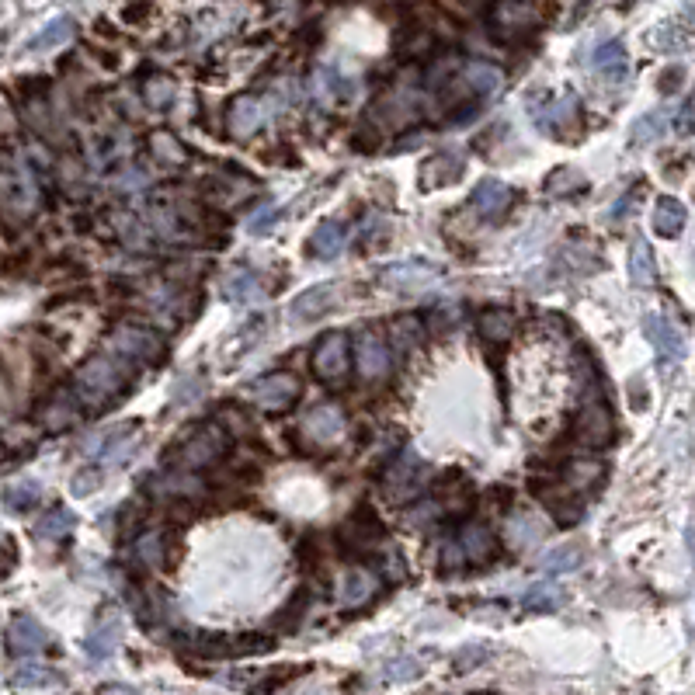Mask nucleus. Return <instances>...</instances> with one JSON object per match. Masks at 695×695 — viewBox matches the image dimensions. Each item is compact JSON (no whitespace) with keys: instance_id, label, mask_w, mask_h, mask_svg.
Wrapping results in <instances>:
<instances>
[{"instance_id":"obj_49","label":"nucleus","mask_w":695,"mask_h":695,"mask_svg":"<svg viewBox=\"0 0 695 695\" xmlns=\"http://www.w3.org/2000/svg\"><path fill=\"white\" fill-rule=\"evenodd\" d=\"M682 80H685V67H668L657 77V87H661V94H671V91H678Z\"/></svg>"},{"instance_id":"obj_24","label":"nucleus","mask_w":695,"mask_h":695,"mask_svg":"<svg viewBox=\"0 0 695 695\" xmlns=\"http://www.w3.org/2000/svg\"><path fill=\"white\" fill-rule=\"evenodd\" d=\"M223 296L230 299V303H258V299L265 296V289H261V278L258 275L247 272V268H237V272L226 275Z\"/></svg>"},{"instance_id":"obj_48","label":"nucleus","mask_w":695,"mask_h":695,"mask_svg":"<svg viewBox=\"0 0 695 695\" xmlns=\"http://www.w3.org/2000/svg\"><path fill=\"white\" fill-rule=\"evenodd\" d=\"M275 206H272V202H265V206H261L258 212H254V216L251 219H247V230H251V233H261V230H268V223H272V219H275Z\"/></svg>"},{"instance_id":"obj_27","label":"nucleus","mask_w":695,"mask_h":695,"mask_svg":"<svg viewBox=\"0 0 695 695\" xmlns=\"http://www.w3.org/2000/svg\"><path fill=\"white\" fill-rule=\"evenodd\" d=\"M77 32V25H73V18H53L49 21L46 28H42L39 35H32V39L25 42V49L28 53H49V49H56V46H63V42L70 39V35Z\"/></svg>"},{"instance_id":"obj_18","label":"nucleus","mask_w":695,"mask_h":695,"mask_svg":"<svg viewBox=\"0 0 695 695\" xmlns=\"http://www.w3.org/2000/svg\"><path fill=\"white\" fill-rule=\"evenodd\" d=\"M345 244H348V226L327 219V223H320L317 230H313L310 254H313V258H320V261H331V258H338V254L345 251Z\"/></svg>"},{"instance_id":"obj_32","label":"nucleus","mask_w":695,"mask_h":695,"mask_svg":"<svg viewBox=\"0 0 695 695\" xmlns=\"http://www.w3.org/2000/svg\"><path fill=\"white\" fill-rule=\"evenodd\" d=\"M351 94H355V84H351L348 77H341L338 70L324 67L317 73V98L324 101H334V105H341V101H348Z\"/></svg>"},{"instance_id":"obj_43","label":"nucleus","mask_w":695,"mask_h":695,"mask_svg":"<svg viewBox=\"0 0 695 695\" xmlns=\"http://www.w3.org/2000/svg\"><path fill=\"white\" fill-rule=\"evenodd\" d=\"M456 320H459V306H435V310L428 313V324L424 327H428L431 334H442L445 327H452Z\"/></svg>"},{"instance_id":"obj_41","label":"nucleus","mask_w":695,"mask_h":695,"mask_svg":"<svg viewBox=\"0 0 695 695\" xmlns=\"http://www.w3.org/2000/svg\"><path fill=\"white\" fill-rule=\"evenodd\" d=\"M556 605H560V588H553V584H532L529 595H525V609L550 612Z\"/></svg>"},{"instance_id":"obj_40","label":"nucleus","mask_w":695,"mask_h":695,"mask_svg":"<svg viewBox=\"0 0 695 695\" xmlns=\"http://www.w3.org/2000/svg\"><path fill=\"white\" fill-rule=\"evenodd\" d=\"M150 150L157 153L160 160H167V164H185L188 160V150L185 146L178 143L174 136H167V133H157L150 139Z\"/></svg>"},{"instance_id":"obj_25","label":"nucleus","mask_w":695,"mask_h":695,"mask_svg":"<svg viewBox=\"0 0 695 695\" xmlns=\"http://www.w3.org/2000/svg\"><path fill=\"white\" fill-rule=\"evenodd\" d=\"M463 80L470 84V91L477 94V98H494L497 94V87H501V70L497 67H490V63H480V60H473V63H463Z\"/></svg>"},{"instance_id":"obj_16","label":"nucleus","mask_w":695,"mask_h":695,"mask_svg":"<svg viewBox=\"0 0 695 695\" xmlns=\"http://www.w3.org/2000/svg\"><path fill=\"white\" fill-rule=\"evenodd\" d=\"M119 640H122V619L105 612V616L94 623L91 636H87V657H91V661H105V657H112V650L119 647Z\"/></svg>"},{"instance_id":"obj_36","label":"nucleus","mask_w":695,"mask_h":695,"mask_svg":"<svg viewBox=\"0 0 695 695\" xmlns=\"http://www.w3.org/2000/svg\"><path fill=\"white\" fill-rule=\"evenodd\" d=\"M174 91H178V84H174V77H167V73H153V77H146V105L153 108H167L174 101Z\"/></svg>"},{"instance_id":"obj_2","label":"nucleus","mask_w":695,"mask_h":695,"mask_svg":"<svg viewBox=\"0 0 695 695\" xmlns=\"http://www.w3.org/2000/svg\"><path fill=\"white\" fill-rule=\"evenodd\" d=\"M424 487H428V466L421 463V456L414 449L393 456V463L383 473V494L393 504H411L424 494Z\"/></svg>"},{"instance_id":"obj_17","label":"nucleus","mask_w":695,"mask_h":695,"mask_svg":"<svg viewBox=\"0 0 695 695\" xmlns=\"http://www.w3.org/2000/svg\"><path fill=\"white\" fill-rule=\"evenodd\" d=\"M508 206H511V188L504 185V181L484 178L477 188H473V209H477L480 216L497 219V216H504V212H508Z\"/></svg>"},{"instance_id":"obj_4","label":"nucleus","mask_w":695,"mask_h":695,"mask_svg":"<svg viewBox=\"0 0 695 695\" xmlns=\"http://www.w3.org/2000/svg\"><path fill=\"white\" fill-rule=\"evenodd\" d=\"M247 400L261 407V411H285V407L296 404L299 397V379L292 372H268V376H258L254 383L244 386Z\"/></svg>"},{"instance_id":"obj_8","label":"nucleus","mask_w":695,"mask_h":695,"mask_svg":"<svg viewBox=\"0 0 695 695\" xmlns=\"http://www.w3.org/2000/svg\"><path fill=\"white\" fill-rule=\"evenodd\" d=\"M351 369V348L345 334H324L313 348V372L324 383H341Z\"/></svg>"},{"instance_id":"obj_5","label":"nucleus","mask_w":695,"mask_h":695,"mask_svg":"<svg viewBox=\"0 0 695 695\" xmlns=\"http://www.w3.org/2000/svg\"><path fill=\"white\" fill-rule=\"evenodd\" d=\"M581 119V101H577L574 91L560 94V98H539L532 101V122H536L543 133L553 136H567L570 129Z\"/></svg>"},{"instance_id":"obj_33","label":"nucleus","mask_w":695,"mask_h":695,"mask_svg":"<svg viewBox=\"0 0 695 695\" xmlns=\"http://www.w3.org/2000/svg\"><path fill=\"white\" fill-rule=\"evenodd\" d=\"M581 543H563V546H556V550H550L539 560V567L546 570V574H570V570H577L581 567Z\"/></svg>"},{"instance_id":"obj_21","label":"nucleus","mask_w":695,"mask_h":695,"mask_svg":"<svg viewBox=\"0 0 695 695\" xmlns=\"http://www.w3.org/2000/svg\"><path fill=\"white\" fill-rule=\"evenodd\" d=\"M265 122V108L254 94H240L230 105V133L233 136H251L258 133V126Z\"/></svg>"},{"instance_id":"obj_34","label":"nucleus","mask_w":695,"mask_h":695,"mask_svg":"<svg viewBox=\"0 0 695 695\" xmlns=\"http://www.w3.org/2000/svg\"><path fill=\"white\" fill-rule=\"evenodd\" d=\"M39 497H42V487L35 484V480H21V484L4 487V504H7V511H14V515L32 511L35 504H39Z\"/></svg>"},{"instance_id":"obj_15","label":"nucleus","mask_w":695,"mask_h":695,"mask_svg":"<svg viewBox=\"0 0 695 695\" xmlns=\"http://www.w3.org/2000/svg\"><path fill=\"white\" fill-rule=\"evenodd\" d=\"M355 358H358V372L365 379H383L390 372V351H386L383 338L372 331H365L355 345Z\"/></svg>"},{"instance_id":"obj_22","label":"nucleus","mask_w":695,"mask_h":695,"mask_svg":"<svg viewBox=\"0 0 695 695\" xmlns=\"http://www.w3.org/2000/svg\"><path fill=\"white\" fill-rule=\"evenodd\" d=\"M456 543L463 546L466 560H473V563H487L490 556L497 553V539H494V532H487L484 525H477V522L463 525V532H459Z\"/></svg>"},{"instance_id":"obj_11","label":"nucleus","mask_w":695,"mask_h":695,"mask_svg":"<svg viewBox=\"0 0 695 695\" xmlns=\"http://www.w3.org/2000/svg\"><path fill=\"white\" fill-rule=\"evenodd\" d=\"M438 265H428V261H397L383 272V282L390 289H400V292H417V289H428V285L438 282Z\"/></svg>"},{"instance_id":"obj_46","label":"nucleus","mask_w":695,"mask_h":695,"mask_svg":"<svg viewBox=\"0 0 695 695\" xmlns=\"http://www.w3.org/2000/svg\"><path fill=\"white\" fill-rule=\"evenodd\" d=\"M101 487V473L98 470H80L77 473V480H73V494H91V490H98Z\"/></svg>"},{"instance_id":"obj_30","label":"nucleus","mask_w":695,"mask_h":695,"mask_svg":"<svg viewBox=\"0 0 695 695\" xmlns=\"http://www.w3.org/2000/svg\"><path fill=\"white\" fill-rule=\"evenodd\" d=\"M73 525H77V515L70 508H63V504H56L35 522V539H63Z\"/></svg>"},{"instance_id":"obj_7","label":"nucleus","mask_w":695,"mask_h":695,"mask_svg":"<svg viewBox=\"0 0 695 695\" xmlns=\"http://www.w3.org/2000/svg\"><path fill=\"white\" fill-rule=\"evenodd\" d=\"M115 355L119 358H129V362H139V365H153L164 358V338L150 327H136V324H126L115 331Z\"/></svg>"},{"instance_id":"obj_14","label":"nucleus","mask_w":695,"mask_h":695,"mask_svg":"<svg viewBox=\"0 0 695 695\" xmlns=\"http://www.w3.org/2000/svg\"><path fill=\"white\" fill-rule=\"evenodd\" d=\"M379 591V574H372L369 567H351L345 577H341V605L345 609H362L376 598Z\"/></svg>"},{"instance_id":"obj_29","label":"nucleus","mask_w":695,"mask_h":695,"mask_svg":"<svg viewBox=\"0 0 695 695\" xmlns=\"http://www.w3.org/2000/svg\"><path fill=\"white\" fill-rule=\"evenodd\" d=\"M629 278H633V285L657 282V261L647 240H633V251H629Z\"/></svg>"},{"instance_id":"obj_1","label":"nucleus","mask_w":695,"mask_h":695,"mask_svg":"<svg viewBox=\"0 0 695 695\" xmlns=\"http://www.w3.org/2000/svg\"><path fill=\"white\" fill-rule=\"evenodd\" d=\"M122 390H126V372H122L119 362H115V358H108V355L91 358V362L77 372V393L91 407L112 404Z\"/></svg>"},{"instance_id":"obj_28","label":"nucleus","mask_w":695,"mask_h":695,"mask_svg":"<svg viewBox=\"0 0 695 695\" xmlns=\"http://www.w3.org/2000/svg\"><path fill=\"white\" fill-rule=\"evenodd\" d=\"M477 331H480V338L490 341V345H501V341H508L511 331H515V320H511V313L501 310V306H490V310H484L477 317Z\"/></svg>"},{"instance_id":"obj_9","label":"nucleus","mask_w":695,"mask_h":695,"mask_svg":"<svg viewBox=\"0 0 695 695\" xmlns=\"http://www.w3.org/2000/svg\"><path fill=\"white\" fill-rule=\"evenodd\" d=\"M338 303H341V285L338 282H317L292 299L289 317H292V324H310V320L327 317Z\"/></svg>"},{"instance_id":"obj_44","label":"nucleus","mask_w":695,"mask_h":695,"mask_svg":"<svg viewBox=\"0 0 695 695\" xmlns=\"http://www.w3.org/2000/svg\"><path fill=\"white\" fill-rule=\"evenodd\" d=\"M14 567H18V546H14V539H0V581L11 577Z\"/></svg>"},{"instance_id":"obj_26","label":"nucleus","mask_w":695,"mask_h":695,"mask_svg":"<svg viewBox=\"0 0 695 695\" xmlns=\"http://www.w3.org/2000/svg\"><path fill=\"white\" fill-rule=\"evenodd\" d=\"M685 219H689V212H685V206L678 199H671V195L657 199V206H654V230L661 233V237H678V233L685 230Z\"/></svg>"},{"instance_id":"obj_10","label":"nucleus","mask_w":695,"mask_h":695,"mask_svg":"<svg viewBox=\"0 0 695 695\" xmlns=\"http://www.w3.org/2000/svg\"><path fill=\"white\" fill-rule=\"evenodd\" d=\"M383 536H386L383 522H379L376 511H372L369 504L355 508V511L348 515V522L341 525V543H345L348 550H355V553L376 550V546L383 543Z\"/></svg>"},{"instance_id":"obj_19","label":"nucleus","mask_w":695,"mask_h":695,"mask_svg":"<svg viewBox=\"0 0 695 695\" xmlns=\"http://www.w3.org/2000/svg\"><path fill=\"white\" fill-rule=\"evenodd\" d=\"M591 67H595L598 73H602L605 80H612V84H619V80L626 77L629 70V56H626V46L619 39H609L602 42V46L591 53Z\"/></svg>"},{"instance_id":"obj_3","label":"nucleus","mask_w":695,"mask_h":695,"mask_svg":"<svg viewBox=\"0 0 695 695\" xmlns=\"http://www.w3.org/2000/svg\"><path fill=\"white\" fill-rule=\"evenodd\" d=\"M226 449H230V435L223 431V424L209 421L178 449V463L188 470H209L212 463L226 456Z\"/></svg>"},{"instance_id":"obj_6","label":"nucleus","mask_w":695,"mask_h":695,"mask_svg":"<svg viewBox=\"0 0 695 695\" xmlns=\"http://www.w3.org/2000/svg\"><path fill=\"white\" fill-rule=\"evenodd\" d=\"M570 438H574L581 449H605V445L616 438V421H612V411L602 404V400H591V404L577 414L574 428H570Z\"/></svg>"},{"instance_id":"obj_37","label":"nucleus","mask_w":695,"mask_h":695,"mask_svg":"<svg viewBox=\"0 0 695 695\" xmlns=\"http://www.w3.org/2000/svg\"><path fill=\"white\" fill-rule=\"evenodd\" d=\"M136 560L143 563V567H160V563H164V532H157V529L143 532V536L136 539Z\"/></svg>"},{"instance_id":"obj_13","label":"nucleus","mask_w":695,"mask_h":695,"mask_svg":"<svg viewBox=\"0 0 695 695\" xmlns=\"http://www.w3.org/2000/svg\"><path fill=\"white\" fill-rule=\"evenodd\" d=\"M643 334L650 338V345L657 348V355L664 358H682L685 355V334L682 327H675L661 313H647L643 317Z\"/></svg>"},{"instance_id":"obj_12","label":"nucleus","mask_w":695,"mask_h":695,"mask_svg":"<svg viewBox=\"0 0 695 695\" xmlns=\"http://www.w3.org/2000/svg\"><path fill=\"white\" fill-rule=\"evenodd\" d=\"M46 647H49V633L42 629L39 619L18 616L11 626H7V650H11L14 657H32Z\"/></svg>"},{"instance_id":"obj_23","label":"nucleus","mask_w":695,"mask_h":695,"mask_svg":"<svg viewBox=\"0 0 695 695\" xmlns=\"http://www.w3.org/2000/svg\"><path fill=\"white\" fill-rule=\"evenodd\" d=\"M341 424H345V414L334 404H320L306 414V431H310L313 442H331V438H338Z\"/></svg>"},{"instance_id":"obj_47","label":"nucleus","mask_w":695,"mask_h":695,"mask_svg":"<svg viewBox=\"0 0 695 695\" xmlns=\"http://www.w3.org/2000/svg\"><path fill=\"white\" fill-rule=\"evenodd\" d=\"M675 129L682 136H692L695 133V98H689L682 105V112H678V119H675Z\"/></svg>"},{"instance_id":"obj_20","label":"nucleus","mask_w":695,"mask_h":695,"mask_svg":"<svg viewBox=\"0 0 695 695\" xmlns=\"http://www.w3.org/2000/svg\"><path fill=\"white\" fill-rule=\"evenodd\" d=\"M463 178V157L459 153H438L424 164V174H421V188H442V185H452V181Z\"/></svg>"},{"instance_id":"obj_31","label":"nucleus","mask_w":695,"mask_h":695,"mask_svg":"<svg viewBox=\"0 0 695 695\" xmlns=\"http://www.w3.org/2000/svg\"><path fill=\"white\" fill-rule=\"evenodd\" d=\"M539 536H543V525H539L536 515H529V511H518V515L508 518V543H511V550H525V546H532Z\"/></svg>"},{"instance_id":"obj_45","label":"nucleus","mask_w":695,"mask_h":695,"mask_svg":"<svg viewBox=\"0 0 695 695\" xmlns=\"http://www.w3.org/2000/svg\"><path fill=\"white\" fill-rule=\"evenodd\" d=\"M397 338H400V345H404V348H414L417 338H424V324H417V320H400Z\"/></svg>"},{"instance_id":"obj_35","label":"nucleus","mask_w":695,"mask_h":695,"mask_svg":"<svg viewBox=\"0 0 695 695\" xmlns=\"http://www.w3.org/2000/svg\"><path fill=\"white\" fill-rule=\"evenodd\" d=\"M664 129H668V115H664V112H647V115H640V119L633 122L629 139H633L636 146H647V143H654V139H661Z\"/></svg>"},{"instance_id":"obj_39","label":"nucleus","mask_w":695,"mask_h":695,"mask_svg":"<svg viewBox=\"0 0 695 695\" xmlns=\"http://www.w3.org/2000/svg\"><path fill=\"white\" fill-rule=\"evenodd\" d=\"M310 609V588H299L296 595H292V602L285 605L282 612H278V626L282 629H296L299 623H303V612Z\"/></svg>"},{"instance_id":"obj_38","label":"nucleus","mask_w":695,"mask_h":695,"mask_svg":"<svg viewBox=\"0 0 695 695\" xmlns=\"http://www.w3.org/2000/svg\"><path fill=\"white\" fill-rule=\"evenodd\" d=\"M584 188H588V181H584L574 167H560V171H553L550 181H546V192L563 195V199H567V195H574V192H584Z\"/></svg>"},{"instance_id":"obj_42","label":"nucleus","mask_w":695,"mask_h":695,"mask_svg":"<svg viewBox=\"0 0 695 695\" xmlns=\"http://www.w3.org/2000/svg\"><path fill=\"white\" fill-rule=\"evenodd\" d=\"M18 689H42V685H63V678H56L49 668H25L18 678H14Z\"/></svg>"}]
</instances>
